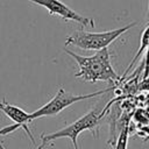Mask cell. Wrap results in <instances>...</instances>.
<instances>
[{"label": "cell", "instance_id": "1", "mask_svg": "<svg viewBox=\"0 0 149 149\" xmlns=\"http://www.w3.org/2000/svg\"><path fill=\"white\" fill-rule=\"evenodd\" d=\"M64 51L70 55L79 68V71L76 73V77L83 79L85 81H108L114 84L120 80V77L114 71L111 63V54L107 48L98 50L92 56H80L69 49H64Z\"/></svg>", "mask_w": 149, "mask_h": 149}, {"label": "cell", "instance_id": "2", "mask_svg": "<svg viewBox=\"0 0 149 149\" xmlns=\"http://www.w3.org/2000/svg\"><path fill=\"white\" fill-rule=\"evenodd\" d=\"M112 101L106 105L104 108H99V107H94L93 109H91L90 112H87L85 115L80 116L79 119H77L74 122L68 125L66 127L59 129V130H56L54 133H43L41 134V140H42V143L47 144L51 141H55V140H58V139H63V137H68L71 140L72 142V146L74 149H79V146H78V136L80 133H83L84 130H94L98 125H99V121L101 120V118L104 116V114L106 113V111L109 108Z\"/></svg>", "mask_w": 149, "mask_h": 149}, {"label": "cell", "instance_id": "3", "mask_svg": "<svg viewBox=\"0 0 149 149\" xmlns=\"http://www.w3.org/2000/svg\"><path fill=\"white\" fill-rule=\"evenodd\" d=\"M136 22H132L121 28L113 30L101 31V33H91L84 30H76L70 34L65 40V45H73L83 50H101L107 48L112 42L119 38L122 34L128 31L130 28L135 27Z\"/></svg>", "mask_w": 149, "mask_h": 149}, {"label": "cell", "instance_id": "4", "mask_svg": "<svg viewBox=\"0 0 149 149\" xmlns=\"http://www.w3.org/2000/svg\"><path fill=\"white\" fill-rule=\"evenodd\" d=\"M113 88H114V86H111V87H107V88H104V90H100V91H97V92H93V93H87V94H73V93L66 92L63 88H59L57 91V93L55 94V97L49 102H47L45 105H43L38 109L34 111L33 113H30V118L34 121L35 119H38V118L57 115L63 109L68 108L69 106H71L74 102L98 97L100 94H104L106 92L112 91Z\"/></svg>", "mask_w": 149, "mask_h": 149}, {"label": "cell", "instance_id": "5", "mask_svg": "<svg viewBox=\"0 0 149 149\" xmlns=\"http://www.w3.org/2000/svg\"><path fill=\"white\" fill-rule=\"evenodd\" d=\"M37 6H41L45 8L49 13V15L58 16L65 21H73L83 27H91L94 28V20L83 16L81 14L77 13L72 8H70L68 5H65L61 0H28Z\"/></svg>", "mask_w": 149, "mask_h": 149}, {"label": "cell", "instance_id": "6", "mask_svg": "<svg viewBox=\"0 0 149 149\" xmlns=\"http://www.w3.org/2000/svg\"><path fill=\"white\" fill-rule=\"evenodd\" d=\"M0 111L14 122V125H10V126H7V127L0 129V136L8 135V134L15 132L17 128H23L26 134L29 136L31 143H35V139H34V136H33V134L28 127V123H30L33 121L30 118V113H27L22 108L14 106V105H10V104L6 102L5 100L0 102Z\"/></svg>", "mask_w": 149, "mask_h": 149}, {"label": "cell", "instance_id": "7", "mask_svg": "<svg viewBox=\"0 0 149 149\" xmlns=\"http://www.w3.org/2000/svg\"><path fill=\"white\" fill-rule=\"evenodd\" d=\"M148 43H149V24L144 28V30L142 31V35H141V41H140V48H139V50H137V52L135 54V56L133 57V59H132V62L129 63V65H128V68H127V70L123 72V76L120 78V80H122L125 77H126V74L129 72V70L134 66V64L137 62V59L146 52V50H147V47H148Z\"/></svg>", "mask_w": 149, "mask_h": 149}, {"label": "cell", "instance_id": "8", "mask_svg": "<svg viewBox=\"0 0 149 149\" xmlns=\"http://www.w3.org/2000/svg\"><path fill=\"white\" fill-rule=\"evenodd\" d=\"M128 139H129V120H127L121 126V130H120L119 136L115 141V148L114 149H127Z\"/></svg>", "mask_w": 149, "mask_h": 149}, {"label": "cell", "instance_id": "9", "mask_svg": "<svg viewBox=\"0 0 149 149\" xmlns=\"http://www.w3.org/2000/svg\"><path fill=\"white\" fill-rule=\"evenodd\" d=\"M137 90L140 92H149V76L143 78L140 83H139V87Z\"/></svg>", "mask_w": 149, "mask_h": 149}, {"label": "cell", "instance_id": "10", "mask_svg": "<svg viewBox=\"0 0 149 149\" xmlns=\"http://www.w3.org/2000/svg\"><path fill=\"white\" fill-rule=\"evenodd\" d=\"M139 135L143 136L144 139H148V137H149V125L141 127V129H140V132H139Z\"/></svg>", "mask_w": 149, "mask_h": 149}, {"label": "cell", "instance_id": "11", "mask_svg": "<svg viewBox=\"0 0 149 149\" xmlns=\"http://www.w3.org/2000/svg\"><path fill=\"white\" fill-rule=\"evenodd\" d=\"M143 102H144V106L147 108H149V92H147L143 97Z\"/></svg>", "mask_w": 149, "mask_h": 149}, {"label": "cell", "instance_id": "12", "mask_svg": "<svg viewBox=\"0 0 149 149\" xmlns=\"http://www.w3.org/2000/svg\"><path fill=\"white\" fill-rule=\"evenodd\" d=\"M45 147H47V144H44V143H42V144H40V146H38V147L36 148V149H43V148H45ZM0 149H6V148L3 147V144H2L1 142H0Z\"/></svg>", "mask_w": 149, "mask_h": 149}]
</instances>
